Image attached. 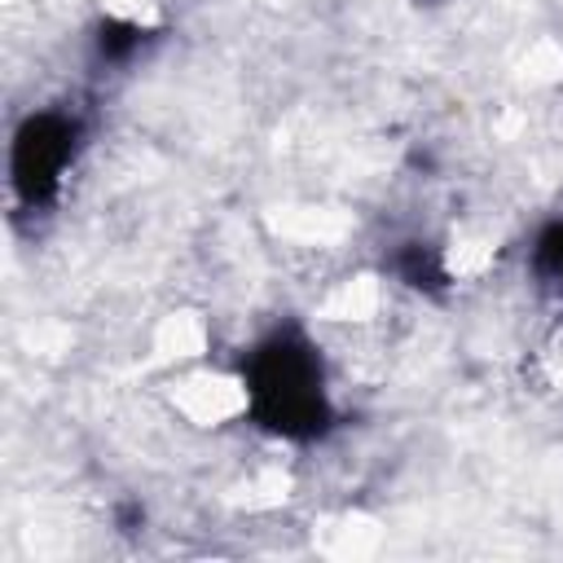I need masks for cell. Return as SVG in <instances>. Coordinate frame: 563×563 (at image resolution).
Wrapping results in <instances>:
<instances>
[{
    "mask_svg": "<svg viewBox=\"0 0 563 563\" xmlns=\"http://www.w3.org/2000/svg\"><path fill=\"white\" fill-rule=\"evenodd\" d=\"M75 136H79L75 119L53 114V110L31 114L18 128V136H13V185L26 202L57 189V180H62L70 154H75Z\"/></svg>",
    "mask_w": 563,
    "mask_h": 563,
    "instance_id": "2",
    "label": "cell"
},
{
    "mask_svg": "<svg viewBox=\"0 0 563 563\" xmlns=\"http://www.w3.org/2000/svg\"><path fill=\"white\" fill-rule=\"evenodd\" d=\"M246 391L260 409V418L273 431L286 435H312L321 431L325 418V387H321V369L312 347H303L299 339H273L255 352L251 361V378Z\"/></svg>",
    "mask_w": 563,
    "mask_h": 563,
    "instance_id": "1",
    "label": "cell"
},
{
    "mask_svg": "<svg viewBox=\"0 0 563 563\" xmlns=\"http://www.w3.org/2000/svg\"><path fill=\"white\" fill-rule=\"evenodd\" d=\"M541 268H545L550 277H559V282H563V224H559L554 233H545V238H541Z\"/></svg>",
    "mask_w": 563,
    "mask_h": 563,
    "instance_id": "3",
    "label": "cell"
}]
</instances>
